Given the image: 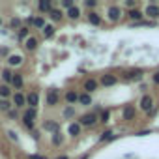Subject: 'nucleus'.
Listing matches in <instances>:
<instances>
[{
  "label": "nucleus",
  "instance_id": "nucleus-1",
  "mask_svg": "<svg viewBox=\"0 0 159 159\" xmlns=\"http://www.w3.org/2000/svg\"><path fill=\"white\" fill-rule=\"evenodd\" d=\"M77 122L81 124L83 127H94V125H98V122H99V114H96V112H92V111H90V112L81 114Z\"/></svg>",
  "mask_w": 159,
  "mask_h": 159
},
{
  "label": "nucleus",
  "instance_id": "nucleus-2",
  "mask_svg": "<svg viewBox=\"0 0 159 159\" xmlns=\"http://www.w3.org/2000/svg\"><path fill=\"white\" fill-rule=\"evenodd\" d=\"M153 107H155V99H153V96H150V94H142L140 99H139V109H140L142 112L148 114Z\"/></svg>",
  "mask_w": 159,
  "mask_h": 159
},
{
  "label": "nucleus",
  "instance_id": "nucleus-3",
  "mask_svg": "<svg viewBox=\"0 0 159 159\" xmlns=\"http://www.w3.org/2000/svg\"><path fill=\"white\" fill-rule=\"evenodd\" d=\"M122 79H124L125 83H142V79H144V69H131V71H125Z\"/></svg>",
  "mask_w": 159,
  "mask_h": 159
},
{
  "label": "nucleus",
  "instance_id": "nucleus-4",
  "mask_svg": "<svg viewBox=\"0 0 159 159\" xmlns=\"http://www.w3.org/2000/svg\"><path fill=\"white\" fill-rule=\"evenodd\" d=\"M60 103V90L56 88H49L45 94V105L47 107H56Z\"/></svg>",
  "mask_w": 159,
  "mask_h": 159
},
{
  "label": "nucleus",
  "instance_id": "nucleus-5",
  "mask_svg": "<svg viewBox=\"0 0 159 159\" xmlns=\"http://www.w3.org/2000/svg\"><path fill=\"white\" fill-rule=\"evenodd\" d=\"M11 103H13V109L25 111V109L28 107V103H26V94H25V92H15L13 98H11Z\"/></svg>",
  "mask_w": 159,
  "mask_h": 159
},
{
  "label": "nucleus",
  "instance_id": "nucleus-6",
  "mask_svg": "<svg viewBox=\"0 0 159 159\" xmlns=\"http://www.w3.org/2000/svg\"><path fill=\"white\" fill-rule=\"evenodd\" d=\"M144 17H148V19H152V21H155L157 23V19H159V4H155V2H148L146 6H144Z\"/></svg>",
  "mask_w": 159,
  "mask_h": 159
},
{
  "label": "nucleus",
  "instance_id": "nucleus-7",
  "mask_svg": "<svg viewBox=\"0 0 159 159\" xmlns=\"http://www.w3.org/2000/svg\"><path fill=\"white\" fill-rule=\"evenodd\" d=\"M122 8L120 6H116V4H112V6H109L107 8V19H109V23H118L120 19H122Z\"/></svg>",
  "mask_w": 159,
  "mask_h": 159
},
{
  "label": "nucleus",
  "instance_id": "nucleus-8",
  "mask_svg": "<svg viewBox=\"0 0 159 159\" xmlns=\"http://www.w3.org/2000/svg\"><path fill=\"white\" fill-rule=\"evenodd\" d=\"M98 88H99V79H96V77L84 79V83H83V92L94 94V92H98Z\"/></svg>",
  "mask_w": 159,
  "mask_h": 159
},
{
  "label": "nucleus",
  "instance_id": "nucleus-9",
  "mask_svg": "<svg viewBox=\"0 0 159 159\" xmlns=\"http://www.w3.org/2000/svg\"><path fill=\"white\" fill-rule=\"evenodd\" d=\"M118 81H120V79H118L116 75H112V73H103V75L99 77V86H103V88H111V86L118 84Z\"/></svg>",
  "mask_w": 159,
  "mask_h": 159
},
{
  "label": "nucleus",
  "instance_id": "nucleus-10",
  "mask_svg": "<svg viewBox=\"0 0 159 159\" xmlns=\"http://www.w3.org/2000/svg\"><path fill=\"white\" fill-rule=\"evenodd\" d=\"M6 62H8V67H19V66H23L25 64V56L23 54H19V52H11L8 58H6Z\"/></svg>",
  "mask_w": 159,
  "mask_h": 159
},
{
  "label": "nucleus",
  "instance_id": "nucleus-11",
  "mask_svg": "<svg viewBox=\"0 0 159 159\" xmlns=\"http://www.w3.org/2000/svg\"><path fill=\"white\" fill-rule=\"evenodd\" d=\"M81 133H83V125L79 124L77 120H71V122L67 124V135H69L71 139H77Z\"/></svg>",
  "mask_w": 159,
  "mask_h": 159
},
{
  "label": "nucleus",
  "instance_id": "nucleus-12",
  "mask_svg": "<svg viewBox=\"0 0 159 159\" xmlns=\"http://www.w3.org/2000/svg\"><path fill=\"white\" fill-rule=\"evenodd\" d=\"M41 127L49 133V135H54V133H60V124L56 120H43Z\"/></svg>",
  "mask_w": 159,
  "mask_h": 159
},
{
  "label": "nucleus",
  "instance_id": "nucleus-13",
  "mask_svg": "<svg viewBox=\"0 0 159 159\" xmlns=\"http://www.w3.org/2000/svg\"><path fill=\"white\" fill-rule=\"evenodd\" d=\"M127 19L131 21V25H135V23H142L146 17H144V11L137 8V10H129L127 11Z\"/></svg>",
  "mask_w": 159,
  "mask_h": 159
},
{
  "label": "nucleus",
  "instance_id": "nucleus-14",
  "mask_svg": "<svg viewBox=\"0 0 159 159\" xmlns=\"http://www.w3.org/2000/svg\"><path fill=\"white\" fill-rule=\"evenodd\" d=\"M26 103H28V109H38L39 107V92L32 90L26 94Z\"/></svg>",
  "mask_w": 159,
  "mask_h": 159
},
{
  "label": "nucleus",
  "instance_id": "nucleus-15",
  "mask_svg": "<svg viewBox=\"0 0 159 159\" xmlns=\"http://www.w3.org/2000/svg\"><path fill=\"white\" fill-rule=\"evenodd\" d=\"M13 77H15V71H13L11 67H8V66H6L2 71H0V79H2V83H4V84H10V86H11Z\"/></svg>",
  "mask_w": 159,
  "mask_h": 159
},
{
  "label": "nucleus",
  "instance_id": "nucleus-16",
  "mask_svg": "<svg viewBox=\"0 0 159 159\" xmlns=\"http://www.w3.org/2000/svg\"><path fill=\"white\" fill-rule=\"evenodd\" d=\"M64 15H66V13H64V10L54 6V8H52V11L49 13V19H51V23H52V25H56V23H62V21H64Z\"/></svg>",
  "mask_w": 159,
  "mask_h": 159
},
{
  "label": "nucleus",
  "instance_id": "nucleus-17",
  "mask_svg": "<svg viewBox=\"0 0 159 159\" xmlns=\"http://www.w3.org/2000/svg\"><path fill=\"white\" fill-rule=\"evenodd\" d=\"M86 21H88L92 26H101V25H103V17H101V13H98V11H88V13H86Z\"/></svg>",
  "mask_w": 159,
  "mask_h": 159
},
{
  "label": "nucleus",
  "instance_id": "nucleus-18",
  "mask_svg": "<svg viewBox=\"0 0 159 159\" xmlns=\"http://www.w3.org/2000/svg\"><path fill=\"white\" fill-rule=\"evenodd\" d=\"M135 116H137V109H135L133 105H125V107L122 109V120L131 122V120H135Z\"/></svg>",
  "mask_w": 159,
  "mask_h": 159
},
{
  "label": "nucleus",
  "instance_id": "nucleus-19",
  "mask_svg": "<svg viewBox=\"0 0 159 159\" xmlns=\"http://www.w3.org/2000/svg\"><path fill=\"white\" fill-rule=\"evenodd\" d=\"M11 88H13L15 92H23V88H25V77H23L21 73H15L13 81H11Z\"/></svg>",
  "mask_w": 159,
  "mask_h": 159
},
{
  "label": "nucleus",
  "instance_id": "nucleus-20",
  "mask_svg": "<svg viewBox=\"0 0 159 159\" xmlns=\"http://www.w3.org/2000/svg\"><path fill=\"white\" fill-rule=\"evenodd\" d=\"M64 99H66L67 105H77V103H79V92L73 90V88H69V90L64 94Z\"/></svg>",
  "mask_w": 159,
  "mask_h": 159
},
{
  "label": "nucleus",
  "instance_id": "nucleus-21",
  "mask_svg": "<svg viewBox=\"0 0 159 159\" xmlns=\"http://www.w3.org/2000/svg\"><path fill=\"white\" fill-rule=\"evenodd\" d=\"M13 94H15V90L10 84H4V83L0 84V99H11Z\"/></svg>",
  "mask_w": 159,
  "mask_h": 159
},
{
  "label": "nucleus",
  "instance_id": "nucleus-22",
  "mask_svg": "<svg viewBox=\"0 0 159 159\" xmlns=\"http://www.w3.org/2000/svg\"><path fill=\"white\" fill-rule=\"evenodd\" d=\"M66 15H67V19H69V21H79V19H81V15H83V10L75 4L71 10H67V11H66Z\"/></svg>",
  "mask_w": 159,
  "mask_h": 159
},
{
  "label": "nucleus",
  "instance_id": "nucleus-23",
  "mask_svg": "<svg viewBox=\"0 0 159 159\" xmlns=\"http://www.w3.org/2000/svg\"><path fill=\"white\" fill-rule=\"evenodd\" d=\"M38 47H39V41H38V38H36V36H30V38L25 41V49H26L28 52L38 51Z\"/></svg>",
  "mask_w": 159,
  "mask_h": 159
},
{
  "label": "nucleus",
  "instance_id": "nucleus-24",
  "mask_svg": "<svg viewBox=\"0 0 159 159\" xmlns=\"http://www.w3.org/2000/svg\"><path fill=\"white\" fill-rule=\"evenodd\" d=\"M75 116H77L75 105H66V107L62 109V118H64V120H71V118H75Z\"/></svg>",
  "mask_w": 159,
  "mask_h": 159
},
{
  "label": "nucleus",
  "instance_id": "nucleus-25",
  "mask_svg": "<svg viewBox=\"0 0 159 159\" xmlns=\"http://www.w3.org/2000/svg\"><path fill=\"white\" fill-rule=\"evenodd\" d=\"M52 8H54V4H52V0H43V2H39L38 4V11L39 13H51L52 11Z\"/></svg>",
  "mask_w": 159,
  "mask_h": 159
},
{
  "label": "nucleus",
  "instance_id": "nucleus-26",
  "mask_svg": "<svg viewBox=\"0 0 159 159\" xmlns=\"http://www.w3.org/2000/svg\"><path fill=\"white\" fill-rule=\"evenodd\" d=\"M79 105H83V107H90V105H94V99H92V94H86V92H81V94H79Z\"/></svg>",
  "mask_w": 159,
  "mask_h": 159
},
{
  "label": "nucleus",
  "instance_id": "nucleus-27",
  "mask_svg": "<svg viewBox=\"0 0 159 159\" xmlns=\"http://www.w3.org/2000/svg\"><path fill=\"white\" fill-rule=\"evenodd\" d=\"M114 139H116L114 131H112V129H107V131H103V133L98 137V142L103 144V142H109V140H114Z\"/></svg>",
  "mask_w": 159,
  "mask_h": 159
},
{
  "label": "nucleus",
  "instance_id": "nucleus-28",
  "mask_svg": "<svg viewBox=\"0 0 159 159\" xmlns=\"http://www.w3.org/2000/svg\"><path fill=\"white\" fill-rule=\"evenodd\" d=\"M64 140H66V135L60 131V133H54V135H51V144L54 146V148H58V146H62L64 144Z\"/></svg>",
  "mask_w": 159,
  "mask_h": 159
},
{
  "label": "nucleus",
  "instance_id": "nucleus-29",
  "mask_svg": "<svg viewBox=\"0 0 159 159\" xmlns=\"http://www.w3.org/2000/svg\"><path fill=\"white\" fill-rule=\"evenodd\" d=\"M47 25H49V23H47L45 15H38V17L34 19V25H32V28H36V30H43Z\"/></svg>",
  "mask_w": 159,
  "mask_h": 159
},
{
  "label": "nucleus",
  "instance_id": "nucleus-30",
  "mask_svg": "<svg viewBox=\"0 0 159 159\" xmlns=\"http://www.w3.org/2000/svg\"><path fill=\"white\" fill-rule=\"evenodd\" d=\"M54 34H56V26H54L52 23H49V25H47V26H45V28L41 30V36H43L45 39H51V38H52Z\"/></svg>",
  "mask_w": 159,
  "mask_h": 159
},
{
  "label": "nucleus",
  "instance_id": "nucleus-31",
  "mask_svg": "<svg viewBox=\"0 0 159 159\" xmlns=\"http://www.w3.org/2000/svg\"><path fill=\"white\" fill-rule=\"evenodd\" d=\"M21 124H23L25 129H28V131L32 133V131H36V124H38V122H34V120H30V118H26V116L21 114Z\"/></svg>",
  "mask_w": 159,
  "mask_h": 159
},
{
  "label": "nucleus",
  "instance_id": "nucleus-32",
  "mask_svg": "<svg viewBox=\"0 0 159 159\" xmlns=\"http://www.w3.org/2000/svg\"><path fill=\"white\" fill-rule=\"evenodd\" d=\"M28 38H30V26H23L21 30H17V39H19V41L25 43Z\"/></svg>",
  "mask_w": 159,
  "mask_h": 159
},
{
  "label": "nucleus",
  "instance_id": "nucleus-33",
  "mask_svg": "<svg viewBox=\"0 0 159 159\" xmlns=\"http://www.w3.org/2000/svg\"><path fill=\"white\" fill-rule=\"evenodd\" d=\"M38 114H39V111L38 109H25L23 111V116H26V118H30V120H34V122H38Z\"/></svg>",
  "mask_w": 159,
  "mask_h": 159
},
{
  "label": "nucleus",
  "instance_id": "nucleus-34",
  "mask_svg": "<svg viewBox=\"0 0 159 159\" xmlns=\"http://www.w3.org/2000/svg\"><path fill=\"white\" fill-rule=\"evenodd\" d=\"M13 109L11 99H0V112H10Z\"/></svg>",
  "mask_w": 159,
  "mask_h": 159
},
{
  "label": "nucleus",
  "instance_id": "nucleus-35",
  "mask_svg": "<svg viewBox=\"0 0 159 159\" xmlns=\"http://www.w3.org/2000/svg\"><path fill=\"white\" fill-rule=\"evenodd\" d=\"M83 8H86L88 11H96V8H98V0H84V2H83Z\"/></svg>",
  "mask_w": 159,
  "mask_h": 159
},
{
  "label": "nucleus",
  "instance_id": "nucleus-36",
  "mask_svg": "<svg viewBox=\"0 0 159 159\" xmlns=\"http://www.w3.org/2000/svg\"><path fill=\"white\" fill-rule=\"evenodd\" d=\"M25 25H23V21L19 19V17H13L11 21H10V28H13V30H21Z\"/></svg>",
  "mask_w": 159,
  "mask_h": 159
},
{
  "label": "nucleus",
  "instance_id": "nucleus-37",
  "mask_svg": "<svg viewBox=\"0 0 159 159\" xmlns=\"http://www.w3.org/2000/svg\"><path fill=\"white\" fill-rule=\"evenodd\" d=\"M6 116H8L10 120H13V122H15V120L21 122V111H17V109H11L10 112H6Z\"/></svg>",
  "mask_w": 159,
  "mask_h": 159
},
{
  "label": "nucleus",
  "instance_id": "nucleus-38",
  "mask_svg": "<svg viewBox=\"0 0 159 159\" xmlns=\"http://www.w3.org/2000/svg\"><path fill=\"white\" fill-rule=\"evenodd\" d=\"M73 6H75V0H60V8H62V10H66V11H67V10H71Z\"/></svg>",
  "mask_w": 159,
  "mask_h": 159
},
{
  "label": "nucleus",
  "instance_id": "nucleus-39",
  "mask_svg": "<svg viewBox=\"0 0 159 159\" xmlns=\"http://www.w3.org/2000/svg\"><path fill=\"white\" fill-rule=\"evenodd\" d=\"M109 118H111V111L109 109H103V112L99 114V124H107Z\"/></svg>",
  "mask_w": 159,
  "mask_h": 159
},
{
  "label": "nucleus",
  "instance_id": "nucleus-40",
  "mask_svg": "<svg viewBox=\"0 0 159 159\" xmlns=\"http://www.w3.org/2000/svg\"><path fill=\"white\" fill-rule=\"evenodd\" d=\"M6 135H8V139L11 140V142H19V135H17V131H13V129H6Z\"/></svg>",
  "mask_w": 159,
  "mask_h": 159
},
{
  "label": "nucleus",
  "instance_id": "nucleus-41",
  "mask_svg": "<svg viewBox=\"0 0 159 159\" xmlns=\"http://www.w3.org/2000/svg\"><path fill=\"white\" fill-rule=\"evenodd\" d=\"M124 6H125L127 11H129V10H137V0H125Z\"/></svg>",
  "mask_w": 159,
  "mask_h": 159
},
{
  "label": "nucleus",
  "instance_id": "nucleus-42",
  "mask_svg": "<svg viewBox=\"0 0 159 159\" xmlns=\"http://www.w3.org/2000/svg\"><path fill=\"white\" fill-rule=\"evenodd\" d=\"M11 54V51H10V47H0V56H10Z\"/></svg>",
  "mask_w": 159,
  "mask_h": 159
},
{
  "label": "nucleus",
  "instance_id": "nucleus-43",
  "mask_svg": "<svg viewBox=\"0 0 159 159\" xmlns=\"http://www.w3.org/2000/svg\"><path fill=\"white\" fill-rule=\"evenodd\" d=\"M152 83H153V84H157V86H159V69H157V71H155V73H153V75H152Z\"/></svg>",
  "mask_w": 159,
  "mask_h": 159
},
{
  "label": "nucleus",
  "instance_id": "nucleus-44",
  "mask_svg": "<svg viewBox=\"0 0 159 159\" xmlns=\"http://www.w3.org/2000/svg\"><path fill=\"white\" fill-rule=\"evenodd\" d=\"M28 159H49V157H45V155H39V153H30V155H28Z\"/></svg>",
  "mask_w": 159,
  "mask_h": 159
},
{
  "label": "nucleus",
  "instance_id": "nucleus-45",
  "mask_svg": "<svg viewBox=\"0 0 159 159\" xmlns=\"http://www.w3.org/2000/svg\"><path fill=\"white\" fill-rule=\"evenodd\" d=\"M139 90H140L142 94H148V92H146V90H148V84H146V83H140V84H139Z\"/></svg>",
  "mask_w": 159,
  "mask_h": 159
},
{
  "label": "nucleus",
  "instance_id": "nucleus-46",
  "mask_svg": "<svg viewBox=\"0 0 159 159\" xmlns=\"http://www.w3.org/2000/svg\"><path fill=\"white\" fill-rule=\"evenodd\" d=\"M150 133H152V129H142V131L137 133V137H146V135H150Z\"/></svg>",
  "mask_w": 159,
  "mask_h": 159
},
{
  "label": "nucleus",
  "instance_id": "nucleus-47",
  "mask_svg": "<svg viewBox=\"0 0 159 159\" xmlns=\"http://www.w3.org/2000/svg\"><path fill=\"white\" fill-rule=\"evenodd\" d=\"M32 139H34V140H39V139H41L39 131H32Z\"/></svg>",
  "mask_w": 159,
  "mask_h": 159
},
{
  "label": "nucleus",
  "instance_id": "nucleus-48",
  "mask_svg": "<svg viewBox=\"0 0 159 159\" xmlns=\"http://www.w3.org/2000/svg\"><path fill=\"white\" fill-rule=\"evenodd\" d=\"M155 114H157V105H155V107H153V109L148 112V116H155Z\"/></svg>",
  "mask_w": 159,
  "mask_h": 159
},
{
  "label": "nucleus",
  "instance_id": "nucleus-49",
  "mask_svg": "<svg viewBox=\"0 0 159 159\" xmlns=\"http://www.w3.org/2000/svg\"><path fill=\"white\" fill-rule=\"evenodd\" d=\"M54 159H69L67 155H58V157H54Z\"/></svg>",
  "mask_w": 159,
  "mask_h": 159
},
{
  "label": "nucleus",
  "instance_id": "nucleus-50",
  "mask_svg": "<svg viewBox=\"0 0 159 159\" xmlns=\"http://www.w3.org/2000/svg\"><path fill=\"white\" fill-rule=\"evenodd\" d=\"M2 23H4V21H2V15H0V28H2Z\"/></svg>",
  "mask_w": 159,
  "mask_h": 159
},
{
  "label": "nucleus",
  "instance_id": "nucleus-51",
  "mask_svg": "<svg viewBox=\"0 0 159 159\" xmlns=\"http://www.w3.org/2000/svg\"><path fill=\"white\" fill-rule=\"evenodd\" d=\"M81 159H88V155H83V157H81Z\"/></svg>",
  "mask_w": 159,
  "mask_h": 159
}]
</instances>
